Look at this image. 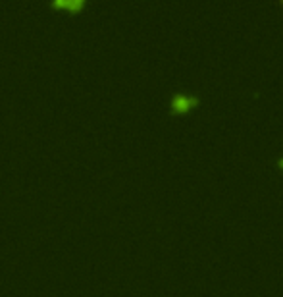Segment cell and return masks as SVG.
Returning a JSON list of instances; mask_svg holds the SVG:
<instances>
[{"label":"cell","instance_id":"obj_1","mask_svg":"<svg viewBox=\"0 0 283 297\" xmlns=\"http://www.w3.org/2000/svg\"><path fill=\"white\" fill-rule=\"evenodd\" d=\"M200 103V99L196 95L189 93H174V97L170 99V112L172 114H187L193 108H196Z\"/></svg>","mask_w":283,"mask_h":297},{"label":"cell","instance_id":"obj_2","mask_svg":"<svg viewBox=\"0 0 283 297\" xmlns=\"http://www.w3.org/2000/svg\"><path fill=\"white\" fill-rule=\"evenodd\" d=\"M87 4V0H52L50 6L54 8H66V10H72V12H79L83 10Z\"/></svg>","mask_w":283,"mask_h":297},{"label":"cell","instance_id":"obj_3","mask_svg":"<svg viewBox=\"0 0 283 297\" xmlns=\"http://www.w3.org/2000/svg\"><path fill=\"white\" fill-rule=\"evenodd\" d=\"M278 166H280V170H283V156L278 158Z\"/></svg>","mask_w":283,"mask_h":297}]
</instances>
